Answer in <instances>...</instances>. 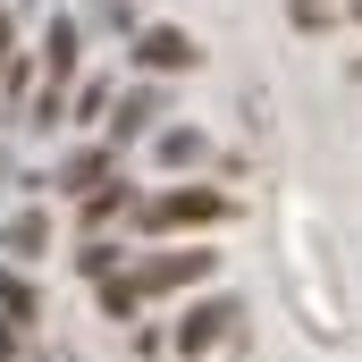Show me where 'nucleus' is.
<instances>
[{
    "instance_id": "obj_16",
    "label": "nucleus",
    "mask_w": 362,
    "mask_h": 362,
    "mask_svg": "<svg viewBox=\"0 0 362 362\" xmlns=\"http://www.w3.org/2000/svg\"><path fill=\"white\" fill-rule=\"evenodd\" d=\"M185 362H194V354H185Z\"/></svg>"
},
{
    "instance_id": "obj_3",
    "label": "nucleus",
    "mask_w": 362,
    "mask_h": 362,
    "mask_svg": "<svg viewBox=\"0 0 362 362\" xmlns=\"http://www.w3.org/2000/svg\"><path fill=\"white\" fill-rule=\"evenodd\" d=\"M194 278H211V253H152V262H135V295H169Z\"/></svg>"
},
{
    "instance_id": "obj_12",
    "label": "nucleus",
    "mask_w": 362,
    "mask_h": 362,
    "mask_svg": "<svg viewBox=\"0 0 362 362\" xmlns=\"http://www.w3.org/2000/svg\"><path fill=\"white\" fill-rule=\"evenodd\" d=\"M118 211H127V185H118V194H93V202H85V219H93V228H101V219H118Z\"/></svg>"
},
{
    "instance_id": "obj_9",
    "label": "nucleus",
    "mask_w": 362,
    "mask_h": 362,
    "mask_svg": "<svg viewBox=\"0 0 362 362\" xmlns=\"http://www.w3.org/2000/svg\"><path fill=\"white\" fill-rule=\"evenodd\" d=\"M101 177H110V152L93 144V152H76V160L59 169V194H85V185H101Z\"/></svg>"
},
{
    "instance_id": "obj_13",
    "label": "nucleus",
    "mask_w": 362,
    "mask_h": 362,
    "mask_svg": "<svg viewBox=\"0 0 362 362\" xmlns=\"http://www.w3.org/2000/svg\"><path fill=\"white\" fill-rule=\"evenodd\" d=\"M8 354H17V329H8V320H0V362H8Z\"/></svg>"
},
{
    "instance_id": "obj_1",
    "label": "nucleus",
    "mask_w": 362,
    "mask_h": 362,
    "mask_svg": "<svg viewBox=\"0 0 362 362\" xmlns=\"http://www.w3.org/2000/svg\"><path fill=\"white\" fill-rule=\"evenodd\" d=\"M135 219H144V228H211V219H228V202L202 194V185H177V194H152Z\"/></svg>"
},
{
    "instance_id": "obj_8",
    "label": "nucleus",
    "mask_w": 362,
    "mask_h": 362,
    "mask_svg": "<svg viewBox=\"0 0 362 362\" xmlns=\"http://www.w3.org/2000/svg\"><path fill=\"white\" fill-rule=\"evenodd\" d=\"M152 152H160V169H194V160H202V135H194V127H160Z\"/></svg>"
},
{
    "instance_id": "obj_11",
    "label": "nucleus",
    "mask_w": 362,
    "mask_h": 362,
    "mask_svg": "<svg viewBox=\"0 0 362 362\" xmlns=\"http://www.w3.org/2000/svg\"><path fill=\"white\" fill-rule=\"evenodd\" d=\"M135 303H144V295H135V278H127V286H101V312H110V320H127Z\"/></svg>"
},
{
    "instance_id": "obj_5",
    "label": "nucleus",
    "mask_w": 362,
    "mask_h": 362,
    "mask_svg": "<svg viewBox=\"0 0 362 362\" xmlns=\"http://www.w3.org/2000/svg\"><path fill=\"white\" fill-rule=\"evenodd\" d=\"M160 127V93L152 85H135L127 101H118V118H110V144H127V135H152Z\"/></svg>"
},
{
    "instance_id": "obj_10",
    "label": "nucleus",
    "mask_w": 362,
    "mask_h": 362,
    "mask_svg": "<svg viewBox=\"0 0 362 362\" xmlns=\"http://www.w3.org/2000/svg\"><path fill=\"white\" fill-rule=\"evenodd\" d=\"M0 312H8V320H34V295H25V278H8V270H0Z\"/></svg>"
},
{
    "instance_id": "obj_14",
    "label": "nucleus",
    "mask_w": 362,
    "mask_h": 362,
    "mask_svg": "<svg viewBox=\"0 0 362 362\" xmlns=\"http://www.w3.org/2000/svg\"><path fill=\"white\" fill-rule=\"evenodd\" d=\"M0 42H8V25H0Z\"/></svg>"
},
{
    "instance_id": "obj_4",
    "label": "nucleus",
    "mask_w": 362,
    "mask_h": 362,
    "mask_svg": "<svg viewBox=\"0 0 362 362\" xmlns=\"http://www.w3.org/2000/svg\"><path fill=\"white\" fill-rule=\"evenodd\" d=\"M135 59H144L152 76H177V68H194L202 51H194V34H177V25H152V34H135Z\"/></svg>"
},
{
    "instance_id": "obj_15",
    "label": "nucleus",
    "mask_w": 362,
    "mask_h": 362,
    "mask_svg": "<svg viewBox=\"0 0 362 362\" xmlns=\"http://www.w3.org/2000/svg\"><path fill=\"white\" fill-rule=\"evenodd\" d=\"M354 17H362V0H354Z\"/></svg>"
},
{
    "instance_id": "obj_7",
    "label": "nucleus",
    "mask_w": 362,
    "mask_h": 362,
    "mask_svg": "<svg viewBox=\"0 0 362 362\" xmlns=\"http://www.w3.org/2000/svg\"><path fill=\"white\" fill-rule=\"evenodd\" d=\"M0 245H8V253H17V262H34V253H42V245H51V219H42V211H17V219H8V228H0Z\"/></svg>"
},
{
    "instance_id": "obj_6",
    "label": "nucleus",
    "mask_w": 362,
    "mask_h": 362,
    "mask_svg": "<svg viewBox=\"0 0 362 362\" xmlns=\"http://www.w3.org/2000/svg\"><path fill=\"white\" fill-rule=\"evenodd\" d=\"M68 76H76V25L51 17V34H42V85H68Z\"/></svg>"
},
{
    "instance_id": "obj_2",
    "label": "nucleus",
    "mask_w": 362,
    "mask_h": 362,
    "mask_svg": "<svg viewBox=\"0 0 362 362\" xmlns=\"http://www.w3.org/2000/svg\"><path fill=\"white\" fill-rule=\"evenodd\" d=\"M228 329H236V303H228V295H202V303H185V320H177V354L219 346Z\"/></svg>"
}]
</instances>
